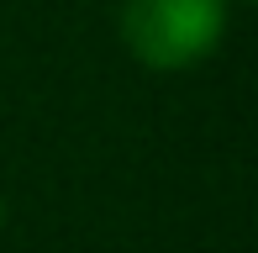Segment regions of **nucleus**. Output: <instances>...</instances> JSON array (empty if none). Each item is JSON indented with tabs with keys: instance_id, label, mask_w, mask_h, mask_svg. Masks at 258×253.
Here are the masks:
<instances>
[{
	"instance_id": "1",
	"label": "nucleus",
	"mask_w": 258,
	"mask_h": 253,
	"mask_svg": "<svg viewBox=\"0 0 258 253\" xmlns=\"http://www.w3.org/2000/svg\"><path fill=\"white\" fill-rule=\"evenodd\" d=\"M232 0H121V42L148 69H190L227 37Z\"/></svg>"
},
{
	"instance_id": "2",
	"label": "nucleus",
	"mask_w": 258,
	"mask_h": 253,
	"mask_svg": "<svg viewBox=\"0 0 258 253\" xmlns=\"http://www.w3.org/2000/svg\"><path fill=\"white\" fill-rule=\"evenodd\" d=\"M0 222H6V201H0Z\"/></svg>"
}]
</instances>
